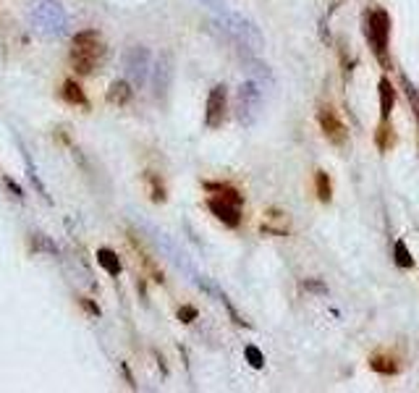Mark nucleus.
I'll return each instance as SVG.
<instances>
[{
  "mask_svg": "<svg viewBox=\"0 0 419 393\" xmlns=\"http://www.w3.org/2000/svg\"><path fill=\"white\" fill-rule=\"evenodd\" d=\"M228 111V89L226 84H215L210 89L207 105H205V126L207 128H218L223 126Z\"/></svg>",
  "mask_w": 419,
  "mask_h": 393,
  "instance_id": "0eeeda50",
  "label": "nucleus"
},
{
  "mask_svg": "<svg viewBox=\"0 0 419 393\" xmlns=\"http://www.w3.org/2000/svg\"><path fill=\"white\" fill-rule=\"evenodd\" d=\"M395 103V89L388 79H380V113H383V121H388L390 111H393Z\"/></svg>",
  "mask_w": 419,
  "mask_h": 393,
  "instance_id": "f8f14e48",
  "label": "nucleus"
},
{
  "mask_svg": "<svg viewBox=\"0 0 419 393\" xmlns=\"http://www.w3.org/2000/svg\"><path fill=\"white\" fill-rule=\"evenodd\" d=\"M150 76H152V95L155 100H165V95H168L170 84H173V58H170V53H160V58L152 63V71H150Z\"/></svg>",
  "mask_w": 419,
  "mask_h": 393,
  "instance_id": "6e6552de",
  "label": "nucleus"
},
{
  "mask_svg": "<svg viewBox=\"0 0 419 393\" xmlns=\"http://www.w3.org/2000/svg\"><path fill=\"white\" fill-rule=\"evenodd\" d=\"M393 255H395V262H398L401 267H414V257L409 255V249H406L403 241H395Z\"/></svg>",
  "mask_w": 419,
  "mask_h": 393,
  "instance_id": "a211bd4d",
  "label": "nucleus"
},
{
  "mask_svg": "<svg viewBox=\"0 0 419 393\" xmlns=\"http://www.w3.org/2000/svg\"><path fill=\"white\" fill-rule=\"evenodd\" d=\"M262 111V87L257 81H244L236 92V121L242 126H252Z\"/></svg>",
  "mask_w": 419,
  "mask_h": 393,
  "instance_id": "423d86ee",
  "label": "nucleus"
},
{
  "mask_svg": "<svg viewBox=\"0 0 419 393\" xmlns=\"http://www.w3.org/2000/svg\"><path fill=\"white\" fill-rule=\"evenodd\" d=\"M370 367L380 375H395L398 372V364H395L393 357H386V354H375L370 359Z\"/></svg>",
  "mask_w": 419,
  "mask_h": 393,
  "instance_id": "2eb2a0df",
  "label": "nucleus"
},
{
  "mask_svg": "<svg viewBox=\"0 0 419 393\" xmlns=\"http://www.w3.org/2000/svg\"><path fill=\"white\" fill-rule=\"evenodd\" d=\"M29 21L42 37H66L68 14L58 0H34L29 9Z\"/></svg>",
  "mask_w": 419,
  "mask_h": 393,
  "instance_id": "f257e3e1",
  "label": "nucleus"
},
{
  "mask_svg": "<svg viewBox=\"0 0 419 393\" xmlns=\"http://www.w3.org/2000/svg\"><path fill=\"white\" fill-rule=\"evenodd\" d=\"M178 320H181V322H194V320H197V310H194V307H189V305H184L181 310H178Z\"/></svg>",
  "mask_w": 419,
  "mask_h": 393,
  "instance_id": "aec40b11",
  "label": "nucleus"
},
{
  "mask_svg": "<svg viewBox=\"0 0 419 393\" xmlns=\"http://www.w3.org/2000/svg\"><path fill=\"white\" fill-rule=\"evenodd\" d=\"M220 26H223V32H226L239 48L259 50L262 45H265L262 32L257 29V24L249 21V19H244L242 14H226V16L220 19Z\"/></svg>",
  "mask_w": 419,
  "mask_h": 393,
  "instance_id": "7ed1b4c3",
  "label": "nucleus"
},
{
  "mask_svg": "<svg viewBox=\"0 0 419 393\" xmlns=\"http://www.w3.org/2000/svg\"><path fill=\"white\" fill-rule=\"evenodd\" d=\"M97 262H100V265H103L110 275H121V270H123L118 255L110 252V249H100V252H97Z\"/></svg>",
  "mask_w": 419,
  "mask_h": 393,
  "instance_id": "4468645a",
  "label": "nucleus"
},
{
  "mask_svg": "<svg viewBox=\"0 0 419 393\" xmlns=\"http://www.w3.org/2000/svg\"><path fill=\"white\" fill-rule=\"evenodd\" d=\"M304 289L314 291V294H328V286H325V283H320V281H306Z\"/></svg>",
  "mask_w": 419,
  "mask_h": 393,
  "instance_id": "412c9836",
  "label": "nucleus"
},
{
  "mask_svg": "<svg viewBox=\"0 0 419 393\" xmlns=\"http://www.w3.org/2000/svg\"><path fill=\"white\" fill-rule=\"evenodd\" d=\"M131 97H134V89H131L129 81H123V79L113 81L110 89H108V103H113V105H129Z\"/></svg>",
  "mask_w": 419,
  "mask_h": 393,
  "instance_id": "9b49d317",
  "label": "nucleus"
},
{
  "mask_svg": "<svg viewBox=\"0 0 419 393\" xmlns=\"http://www.w3.org/2000/svg\"><path fill=\"white\" fill-rule=\"evenodd\" d=\"M262 228L270 233H278V236H286L289 233V218L278 210H267V223H262Z\"/></svg>",
  "mask_w": 419,
  "mask_h": 393,
  "instance_id": "ddd939ff",
  "label": "nucleus"
},
{
  "mask_svg": "<svg viewBox=\"0 0 419 393\" xmlns=\"http://www.w3.org/2000/svg\"><path fill=\"white\" fill-rule=\"evenodd\" d=\"M244 354H247V359H249V364L252 367H262V364H265V354L259 352L257 346H247V349H244Z\"/></svg>",
  "mask_w": 419,
  "mask_h": 393,
  "instance_id": "6ab92c4d",
  "label": "nucleus"
},
{
  "mask_svg": "<svg viewBox=\"0 0 419 393\" xmlns=\"http://www.w3.org/2000/svg\"><path fill=\"white\" fill-rule=\"evenodd\" d=\"M63 100L71 105H81V108H87V95H84V89L76 84V81H66L63 84Z\"/></svg>",
  "mask_w": 419,
  "mask_h": 393,
  "instance_id": "dca6fc26",
  "label": "nucleus"
},
{
  "mask_svg": "<svg viewBox=\"0 0 419 393\" xmlns=\"http://www.w3.org/2000/svg\"><path fill=\"white\" fill-rule=\"evenodd\" d=\"M202 3H207V6H212V9H218L220 0H202Z\"/></svg>",
  "mask_w": 419,
  "mask_h": 393,
  "instance_id": "4be33fe9",
  "label": "nucleus"
},
{
  "mask_svg": "<svg viewBox=\"0 0 419 393\" xmlns=\"http://www.w3.org/2000/svg\"><path fill=\"white\" fill-rule=\"evenodd\" d=\"M364 37L370 42L372 53L378 56L383 66H388L386 50H388V37H390V16L386 11H367L364 14Z\"/></svg>",
  "mask_w": 419,
  "mask_h": 393,
  "instance_id": "20e7f679",
  "label": "nucleus"
},
{
  "mask_svg": "<svg viewBox=\"0 0 419 393\" xmlns=\"http://www.w3.org/2000/svg\"><path fill=\"white\" fill-rule=\"evenodd\" d=\"M150 71H152V53L145 48V45H131L126 53H123V73H126V81L131 87L142 89L150 79Z\"/></svg>",
  "mask_w": 419,
  "mask_h": 393,
  "instance_id": "39448f33",
  "label": "nucleus"
},
{
  "mask_svg": "<svg viewBox=\"0 0 419 393\" xmlns=\"http://www.w3.org/2000/svg\"><path fill=\"white\" fill-rule=\"evenodd\" d=\"M103 56V40L97 32H79L73 34V48H71V66L76 73H92L97 61Z\"/></svg>",
  "mask_w": 419,
  "mask_h": 393,
  "instance_id": "f03ea898",
  "label": "nucleus"
},
{
  "mask_svg": "<svg viewBox=\"0 0 419 393\" xmlns=\"http://www.w3.org/2000/svg\"><path fill=\"white\" fill-rule=\"evenodd\" d=\"M207 208L212 210V215L218 218L220 223H226L228 228H236V225L242 223V205L234 200H226V197H210L207 200Z\"/></svg>",
  "mask_w": 419,
  "mask_h": 393,
  "instance_id": "9d476101",
  "label": "nucleus"
},
{
  "mask_svg": "<svg viewBox=\"0 0 419 393\" xmlns=\"http://www.w3.org/2000/svg\"><path fill=\"white\" fill-rule=\"evenodd\" d=\"M317 121H320V128H323V134L328 142H333L336 147H343L346 145V126L341 123V118L336 116V111L333 108H328V105H323L320 108V113H317Z\"/></svg>",
  "mask_w": 419,
  "mask_h": 393,
  "instance_id": "1a4fd4ad",
  "label": "nucleus"
},
{
  "mask_svg": "<svg viewBox=\"0 0 419 393\" xmlns=\"http://www.w3.org/2000/svg\"><path fill=\"white\" fill-rule=\"evenodd\" d=\"M314 186H317V197H320V202H331L333 186H331V178H328L325 170H317V173H314Z\"/></svg>",
  "mask_w": 419,
  "mask_h": 393,
  "instance_id": "f3484780",
  "label": "nucleus"
}]
</instances>
